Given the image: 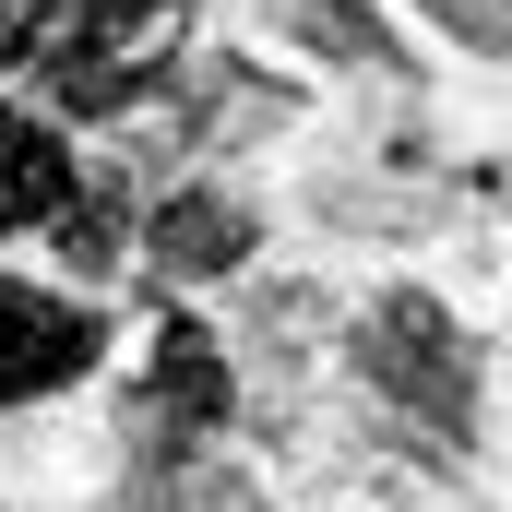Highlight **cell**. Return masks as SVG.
I'll use <instances>...</instances> for the list:
<instances>
[{"instance_id": "6da1fadb", "label": "cell", "mask_w": 512, "mask_h": 512, "mask_svg": "<svg viewBox=\"0 0 512 512\" xmlns=\"http://www.w3.org/2000/svg\"><path fill=\"white\" fill-rule=\"evenodd\" d=\"M191 0H60L24 36V72L48 84V120H131L179 96L191 72Z\"/></svg>"}, {"instance_id": "7a4b0ae2", "label": "cell", "mask_w": 512, "mask_h": 512, "mask_svg": "<svg viewBox=\"0 0 512 512\" xmlns=\"http://www.w3.org/2000/svg\"><path fill=\"white\" fill-rule=\"evenodd\" d=\"M358 382L382 393L405 429H429L441 453L477 441V358H465V322L429 286H382L358 310Z\"/></svg>"}, {"instance_id": "3957f363", "label": "cell", "mask_w": 512, "mask_h": 512, "mask_svg": "<svg viewBox=\"0 0 512 512\" xmlns=\"http://www.w3.org/2000/svg\"><path fill=\"white\" fill-rule=\"evenodd\" d=\"M227 417H239L227 334H215V322H191V310L167 298V322H155V346H143V382H131V405H120L131 465H191V453H215V441H227Z\"/></svg>"}, {"instance_id": "277c9868", "label": "cell", "mask_w": 512, "mask_h": 512, "mask_svg": "<svg viewBox=\"0 0 512 512\" xmlns=\"http://www.w3.org/2000/svg\"><path fill=\"white\" fill-rule=\"evenodd\" d=\"M108 358V322H96V298H60V286H24V274H0V405H48V393H72L84 370Z\"/></svg>"}, {"instance_id": "5b68a950", "label": "cell", "mask_w": 512, "mask_h": 512, "mask_svg": "<svg viewBox=\"0 0 512 512\" xmlns=\"http://www.w3.org/2000/svg\"><path fill=\"white\" fill-rule=\"evenodd\" d=\"M262 239V215L239 191H167L143 227H131V262H143V286H167V298H191V286H215V274H239Z\"/></svg>"}, {"instance_id": "8992f818", "label": "cell", "mask_w": 512, "mask_h": 512, "mask_svg": "<svg viewBox=\"0 0 512 512\" xmlns=\"http://www.w3.org/2000/svg\"><path fill=\"white\" fill-rule=\"evenodd\" d=\"M72 179H84V155L60 143V120H36V108H0V239L48 227V215L72 203Z\"/></svg>"}, {"instance_id": "52a82bcc", "label": "cell", "mask_w": 512, "mask_h": 512, "mask_svg": "<svg viewBox=\"0 0 512 512\" xmlns=\"http://www.w3.org/2000/svg\"><path fill=\"white\" fill-rule=\"evenodd\" d=\"M120 512H274L239 477V465H215V453H191V465H131V489H120Z\"/></svg>"}, {"instance_id": "ba28073f", "label": "cell", "mask_w": 512, "mask_h": 512, "mask_svg": "<svg viewBox=\"0 0 512 512\" xmlns=\"http://www.w3.org/2000/svg\"><path fill=\"white\" fill-rule=\"evenodd\" d=\"M48 227H60V262H72L84 286L131 262V203H120V179H72V203H60Z\"/></svg>"}, {"instance_id": "9c48e42d", "label": "cell", "mask_w": 512, "mask_h": 512, "mask_svg": "<svg viewBox=\"0 0 512 512\" xmlns=\"http://www.w3.org/2000/svg\"><path fill=\"white\" fill-rule=\"evenodd\" d=\"M274 24L298 36V48H322V60H370V72H393V24L370 12V0H274Z\"/></svg>"}, {"instance_id": "30bf717a", "label": "cell", "mask_w": 512, "mask_h": 512, "mask_svg": "<svg viewBox=\"0 0 512 512\" xmlns=\"http://www.w3.org/2000/svg\"><path fill=\"white\" fill-rule=\"evenodd\" d=\"M429 24H441L465 60H501L512 48V0H429Z\"/></svg>"}, {"instance_id": "8fae6325", "label": "cell", "mask_w": 512, "mask_h": 512, "mask_svg": "<svg viewBox=\"0 0 512 512\" xmlns=\"http://www.w3.org/2000/svg\"><path fill=\"white\" fill-rule=\"evenodd\" d=\"M36 12H48V0H0V60H24V36H36Z\"/></svg>"}]
</instances>
